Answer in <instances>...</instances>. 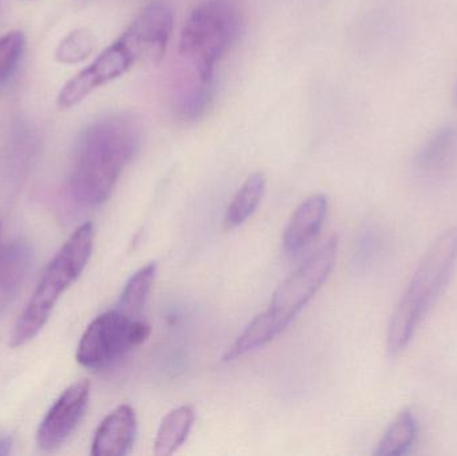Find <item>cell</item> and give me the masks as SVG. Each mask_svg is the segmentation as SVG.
Returning <instances> with one entry per match:
<instances>
[{
	"mask_svg": "<svg viewBox=\"0 0 457 456\" xmlns=\"http://www.w3.org/2000/svg\"><path fill=\"white\" fill-rule=\"evenodd\" d=\"M242 12L236 0H203L182 27L171 104L182 118L200 117L213 93L217 64L238 37Z\"/></svg>",
	"mask_w": 457,
	"mask_h": 456,
	"instance_id": "1",
	"label": "cell"
},
{
	"mask_svg": "<svg viewBox=\"0 0 457 456\" xmlns=\"http://www.w3.org/2000/svg\"><path fill=\"white\" fill-rule=\"evenodd\" d=\"M139 145L141 126L131 115H109L90 123L78 138L70 174L75 203L86 208L104 203Z\"/></svg>",
	"mask_w": 457,
	"mask_h": 456,
	"instance_id": "2",
	"label": "cell"
},
{
	"mask_svg": "<svg viewBox=\"0 0 457 456\" xmlns=\"http://www.w3.org/2000/svg\"><path fill=\"white\" fill-rule=\"evenodd\" d=\"M456 265L457 224L432 244L392 315L386 335V351L391 358L407 350L419 327L445 294Z\"/></svg>",
	"mask_w": 457,
	"mask_h": 456,
	"instance_id": "3",
	"label": "cell"
},
{
	"mask_svg": "<svg viewBox=\"0 0 457 456\" xmlns=\"http://www.w3.org/2000/svg\"><path fill=\"white\" fill-rule=\"evenodd\" d=\"M93 245L94 227L91 222H86L70 236L46 268L31 300L13 327L11 348L27 344L42 331L59 297L75 283L87 265Z\"/></svg>",
	"mask_w": 457,
	"mask_h": 456,
	"instance_id": "4",
	"label": "cell"
},
{
	"mask_svg": "<svg viewBox=\"0 0 457 456\" xmlns=\"http://www.w3.org/2000/svg\"><path fill=\"white\" fill-rule=\"evenodd\" d=\"M149 324L114 310L98 316L78 345L77 361L88 369H102L122 358L131 347L150 336Z\"/></svg>",
	"mask_w": 457,
	"mask_h": 456,
	"instance_id": "5",
	"label": "cell"
},
{
	"mask_svg": "<svg viewBox=\"0 0 457 456\" xmlns=\"http://www.w3.org/2000/svg\"><path fill=\"white\" fill-rule=\"evenodd\" d=\"M337 237L329 238L277 289L270 307L266 311L284 331L313 299L332 272L337 259Z\"/></svg>",
	"mask_w": 457,
	"mask_h": 456,
	"instance_id": "6",
	"label": "cell"
},
{
	"mask_svg": "<svg viewBox=\"0 0 457 456\" xmlns=\"http://www.w3.org/2000/svg\"><path fill=\"white\" fill-rule=\"evenodd\" d=\"M138 63L133 48L122 37L107 47L90 66L64 85L58 96V106L67 110L77 106L94 90L122 77Z\"/></svg>",
	"mask_w": 457,
	"mask_h": 456,
	"instance_id": "7",
	"label": "cell"
},
{
	"mask_svg": "<svg viewBox=\"0 0 457 456\" xmlns=\"http://www.w3.org/2000/svg\"><path fill=\"white\" fill-rule=\"evenodd\" d=\"M173 24L174 13L170 5L153 2L142 8L120 37L133 48L138 63L157 64L165 55Z\"/></svg>",
	"mask_w": 457,
	"mask_h": 456,
	"instance_id": "8",
	"label": "cell"
},
{
	"mask_svg": "<svg viewBox=\"0 0 457 456\" xmlns=\"http://www.w3.org/2000/svg\"><path fill=\"white\" fill-rule=\"evenodd\" d=\"M90 399V383L80 380L70 386L37 428V444L43 452H54L66 444L85 417Z\"/></svg>",
	"mask_w": 457,
	"mask_h": 456,
	"instance_id": "9",
	"label": "cell"
},
{
	"mask_svg": "<svg viewBox=\"0 0 457 456\" xmlns=\"http://www.w3.org/2000/svg\"><path fill=\"white\" fill-rule=\"evenodd\" d=\"M137 435V417L128 404L110 412L96 430L91 455L125 456L133 449Z\"/></svg>",
	"mask_w": 457,
	"mask_h": 456,
	"instance_id": "10",
	"label": "cell"
},
{
	"mask_svg": "<svg viewBox=\"0 0 457 456\" xmlns=\"http://www.w3.org/2000/svg\"><path fill=\"white\" fill-rule=\"evenodd\" d=\"M328 200L325 195H314L306 198L290 217L284 233V248L295 254L319 236L325 222Z\"/></svg>",
	"mask_w": 457,
	"mask_h": 456,
	"instance_id": "11",
	"label": "cell"
},
{
	"mask_svg": "<svg viewBox=\"0 0 457 456\" xmlns=\"http://www.w3.org/2000/svg\"><path fill=\"white\" fill-rule=\"evenodd\" d=\"M457 152V128L445 125L437 129L419 150L416 166L421 171L440 170L445 168Z\"/></svg>",
	"mask_w": 457,
	"mask_h": 456,
	"instance_id": "12",
	"label": "cell"
},
{
	"mask_svg": "<svg viewBox=\"0 0 457 456\" xmlns=\"http://www.w3.org/2000/svg\"><path fill=\"white\" fill-rule=\"evenodd\" d=\"M195 419V410L190 406L179 407L168 414L158 430L154 454L157 456L173 455L187 441Z\"/></svg>",
	"mask_w": 457,
	"mask_h": 456,
	"instance_id": "13",
	"label": "cell"
},
{
	"mask_svg": "<svg viewBox=\"0 0 457 456\" xmlns=\"http://www.w3.org/2000/svg\"><path fill=\"white\" fill-rule=\"evenodd\" d=\"M282 331L284 329L271 318L268 311L260 313L250 323V326L245 329L244 334L228 348L224 361H234V359L241 358V356L246 355V353L252 352V351L263 347V345L270 343L271 340L276 339Z\"/></svg>",
	"mask_w": 457,
	"mask_h": 456,
	"instance_id": "14",
	"label": "cell"
},
{
	"mask_svg": "<svg viewBox=\"0 0 457 456\" xmlns=\"http://www.w3.org/2000/svg\"><path fill=\"white\" fill-rule=\"evenodd\" d=\"M266 179L261 173L253 174L242 185L228 205L225 214V227L228 229L244 224L260 205L265 193Z\"/></svg>",
	"mask_w": 457,
	"mask_h": 456,
	"instance_id": "15",
	"label": "cell"
},
{
	"mask_svg": "<svg viewBox=\"0 0 457 456\" xmlns=\"http://www.w3.org/2000/svg\"><path fill=\"white\" fill-rule=\"evenodd\" d=\"M419 434V423L411 410H404L397 415L378 444L375 454L378 456H397L407 454L413 446Z\"/></svg>",
	"mask_w": 457,
	"mask_h": 456,
	"instance_id": "16",
	"label": "cell"
},
{
	"mask_svg": "<svg viewBox=\"0 0 457 456\" xmlns=\"http://www.w3.org/2000/svg\"><path fill=\"white\" fill-rule=\"evenodd\" d=\"M155 272H157V265L152 262L134 273L123 289L117 310L128 318H138L139 312L144 308L150 291H152Z\"/></svg>",
	"mask_w": 457,
	"mask_h": 456,
	"instance_id": "17",
	"label": "cell"
},
{
	"mask_svg": "<svg viewBox=\"0 0 457 456\" xmlns=\"http://www.w3.org/2000/svg\"><path fill=\"white\" fill-rule=\"evenodd\" d=\"M96 47V37L88 29L70 32L55 51L59 63L75 64L87 59Z\"/></svg>",
	"mask_w": 457,
	"mask_h": 456,
	"instance_id": "18",
	"label": "cell"
},
{
	"mask_svg": "<svg viewBox=\"0 0 457 456\" xmlns=\"http://www.w3.org/2000/svg\"><path fill=\"white\" fill-rule=\"evenodd\" d=\"M24 34L21 31L7 32L0 37V87L12 77L24 50Z\"/></svg>",
	"mask_w": 457,
	"mask_h": 456,
	"instance_id": "19",
	"label": "cell"
},
{
	"mask_svg": "<svg viewBox=\"0 0 457 456\" xmlns=\"http://www.w3.org/2000/svg\"><path fill=\"white\" fill-rule=\"evenodd\" d=\"M11 447H12V436L0 431V455L10 454Z\"/></svg>",
	"mask_w": 457,
	"mask_h": 456,
	"instance_id": "20",
	"label": "cell"
},
{
	"mask_svg": "<svg viewBox=\"0 0 457 456\" xmlns=\"http://www.w3.org/2000/svg\"><path fill=\"white\" fill-rule=\"evenodd\" d=\"M453 95H455V102L457 104V83H456V87H455V94H453Z\"/></svg>",
	"mask_w": 457,
	"mask_h": 456,
	"instance_id": "21",
	"label": "cell"
}]
</instances>
